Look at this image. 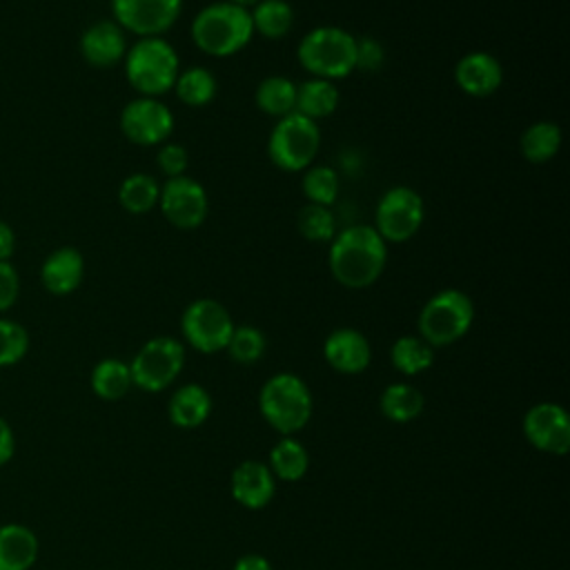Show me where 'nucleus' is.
I'll list each match as a JSON object with an SVG mask.
<instances>
[{"label":"nucleus","instance_id":"obj_1","mask_svg":"<svg viewBox=\"0 0 570 570\" xmlns=\"http://www.w3.org/2000/svg\"><path fill=\"white\" fill-rule=\"evenodd\" d=\"M387 265V243L372 225H350L330 240L327 267L332 278L347 289L374 285Z\"/></svg>","mask_w":570,"mask_h":570},{"label":"nucleus","instance_id":"obj_2","mask_svg":"<svg viewBox=\"0 0 570 570\" xmlns=\"http://www.w3.org/2000/svg\"><path fill=\"white\" fill-rule=\"evenodd\" d=\"M191 40L196 49L212 58H227L243 51L252 38L254 27L249 9L220 0L205 4L191 20Z\"/></svg>","mask_w":570,"mask_h":570},{"label":"nucleus","instance_id":"obj_3","mask_svg":"<svg viewBox=\"0 0 570 570\" xmlns=\"http://www.w3.org/2000/svg\"><path fill=\"white\" fill-rule=\"evenodd\" d=\"M296 58L312 78L334 82L356 69V38L334 24L314 27L301 38Z\"/></svg>","mask_w":570,"mask_h":570},{"label":"nucleus","instance_id":"obj_4","mask_svg":"<svg viewBox=\"0 0 570 570\" xmlns=\"http://www.w3.org/2000/svg\"><path fill=\"white\" fill-rule=\"evenodd\" d=\"M125 76L140 96L160 98L169 89L180 71V58L176 49L163 38H138L125 53Z\"/></svg>","mask_w":570,"mask_h":570},{"label":"nucleus","instance_id":"obj_5","mask_svg":"<svg viewBox=\"0 0 570 570\" xmlns=\"http://www.w3.org/2000/svg\"><path fill=\"white\" fill-rule=\"evenodd\" d=\"M261 416L283 436H294L312 416L314 401L307 383L292 374L278 372L269 376L258 392Z\"/></svg>","mask_w":570,"mask_h":570},{"label":"nucleus","instance_id":"obj_6","mask_svg":"<svg viewBox=\"0 0 570 570\" xmlns=\"http://www.w3.org/2000/svg\"><path fill=\"white\" fill-rule=\"evenodd\" d=\"M474 323L472 298L456 287H445L434 292L421 307L416 327L419 336L436 347H448L463 338Z\"/></svg>","mask_w":570,"mask_h":570},{"label":"nucleus","instance_id":"obj_7","mask_svg":"<svg viewBox=\"0 0 570 570\" xmlns=\"http://www.w3.org/2000/svg\"><path fill=\"white\" fill-rule=\"evenodd\" d=\"M321 149L318 122L292 111L276 120L267 138V156L281 171H303L314 165Z\"/></svg>","mask_w":570,"mask_h":570},{"label":"nucleus","instance_id":"obj_8","mask_svg":"<svg viewBox=\"0 0 570 570\" xmlns=\"http://www.w3.org/2000/svg\"><path fill=\"white\" fill-rule=\"evenodd\" d=\"M425 205L416 189L407 185H394L376 203L374 229L390 245L407 243L423 225Z\"/></svg>","mask_w":570,"mask_h":570},{"label":"nucleus","instance_id":"obj_9","mask_svg":"<svg viewBox=\"0 0 570 570\" xmlns=\"http://www.w3.org/2000/svg\"><path fill=\"white\" fill-rule=\"evenodd\" d=\"M185 365V347L174 336H154L134 354L129 363L131 383L145 392L169 387Z\"/></svg>","mask_w":570,"mask_h":570},{"label":"nucleus","instance_id":"obj_10","mask_svg":"<svg viewBox=\"0 0 570 570\" xmlns=\"http://www.w3.org/2000/svg\"><path fill=\"white\" fill-rule=\"evenodd\" d=\"M234 318L227 307L214 298L191 301L180 316L183 338L203 354L223 352L234 332Z\"/></svg>","mask_w":570,"mask_h":570},{"label":"nucleus","instance_id":"obj_11","mask_svg":"<svg viewBox=\"0 0 570 570\" xmlns=\"http://www.w3.org/2000/svg\"><path fill=\"white\" fill-rule=\"evenodd\" d=\"M160 214L176 229H196L209 214V198L205 187L189 176L167 178L160 185Z\"/></svg>","mask_w":570,"mask_h":570},{"label":"nucleus","instance_id":"obj_12","mask_svg":"<svg viewBox=\"0 0 570 570\" xmlns=\"http://www.w3.org/2000/svg\"><path fill=\"white\" fill-rule=\"evenodd\" d=\"M120 131L129 142L140 147L163 145L174 131V114L158 98L138 96L122 107Z\"/></svg>","mask_w":570,"mask_h":570},{"label":"nucleus","instance_id":"obj_13","mask_svg":"<svg viewBox=\"0 0 570 570\" xmlns=\"http://www.w3.org/2000/svg\"><path fill=\"white\" fill-rule=\"evenodd\" d=\"M109 4L114 22L138 38L163 36L183 11V0H109Z\"/></svg>","mask_w":570,"mask_h":570},{"label":"nucleus","instance_id":"obj_14","mask_svg":"<svg viewBox=\"0 0 570 570\" xmlns=\"http://www.w3.org/2000/svg\"><path fill=\"white\" fill-rule=\"evenodd\" d=\"M523 434L532 448L546 454H566L570 450L568 412L552 401L537 403L523 416Z\"/></svg>","mask_w":570,"mask_h":570},{"label":"nucleus","instance_id":"obj_15","mask_svg":"<svg viewBox=\"0 0 570 570\" xmlns=\"http://www.w3.org/2000/svg\"><path fill=\"white\" fill-rule=\"evenodd\" d=\"M323 356L341 374H361L372 361V347L367 336L356 327H336L325 336Z\"/></svg>","mask_w":570,"mask_h":570},{"label":"nucleus","instance_id":"obj_16","mask_svg":"<svg viewBox=\"0 0 570 570\" xmlns=\"http://www.w3.org/2000/svg\"><path fill=\"white\" fill-rule=\"evenodd\" d=\"M454 82L472 98H488L501 87L503 67L499 58L488 51H470L456 60Z\"/></svg>","mask_w":570,"mask_h":570},{"label":"nucleus","instance_id":"obj_17","mask_svg":"<svg viewBox=\"0 0 570 570\" xmlns=\"http://www.w3.org/2000/svg\"><path fill=\"white\" fill-rule=\"evenodd\" d=\"M229 490L236 503H240L243 508L261 510L274 499L276 479L267 468V463L249 459V461H240L234 468Z\"/></svg>","mask_w":570,"mask_h":570},{"label":"nucleus","instance_id":"obj_18","mask_svg":"<svg viewBox=\"0 0 570 570\" xmlns=\"http://www.w3.org/2000/svg\"><path fill=\"white\" fill-rule=\"evenodd\" d=\"M127 36L114 20H98L89 24L80 36L82 58L98 69L118 65L127 53Z\"/></svg>","mask_w":570,"mask_h":570},{"label":"nucleus","instance_id":"obj_19","mask_svg":"<svg viewBox=\"0 0 570 570\" xmlns=\"http://www.w3.org/2000/svg\"><path fill=\"white\" fill-rule=\"evenodd\" d=\"M85 276V258L76 247H58L53 249L42 267L40 283L53 296H67L82 283Z\"/></svg>","mask_w":570,"mask_h":570},{"label":"nucleus","instance_id":"obj_20","mask_svg":"<svg viewBox=\"0 0 570 570\" xmlns=\"http://www.w3.org/2000/svg\"><path fill=\"white\" fill-rule=\"evenodd\" d=\"M209 412H212V396L198 383L180 385L167 403L169 421L183 430H194V428L203 425L207 421Z\"/></svg>","mask_w":570,"mask_h":570},{"label":"nucleus","instance_id":"obj_21","mask_svg":"<svg viewBox=\"0 0 570 570\" xmlns=\"http://www.w3.org/2000/svg\"><path fill=\"white\" fill-rule=\"evenodd\" d=\"M38 559L33 530L20 523L0 525V570H29Z\"/></svg>","mask_w":570,"mask_h":570},{"label":"nucleus","instance_id":"obj_22","mask_svg":"<svg viewBox=\"0 0 570 570\" xmlns=\"http://www.w3.org/2000/svg\"><path fill=\"white\" fill-rule=\"evenodd\" d=\"M341 102V91L336 82L323 78H309L296 85V107L294 111L318 122L336 111Z\"/></svg>","mask_w":570,"mask_h":570},{"label":"nucleus","instance_id":"obj_23","mask_svg":"<svg viewBox=\"0 0 570 570\" xmlns=\"http://www.w3.org/2000/svg\"><path fill=\"white\" fill-rule=\"evenodd\" d=\"M519 149L528 163L541 165L552 160L561 149V127L552 120H537L528 125L519 138Z\"/></svg>","mask_w":570,"mask_h":570},{"label":"nucleus","instance_id":"obj_24","mask_svg":"<svg viewBox=\"0 0 570 570\" xmlns=\"http://www.w3.org/2000/svg\"><path fill=\"white\" fill-rule=\"evenodd\" d=\"M254 33L267 40H281L294 24V9L287 0H261L249 9Z\"/></svg>","mask_w":570,"mask_h":570},{"label":"nucleus","instance_id":"obj_25","mask_svg":"<svg viewBox=\"0 0 570 570\" xmlns=\"http://www.w3.org/2000/svg\"><path fill=\"white\" fill-rule=\"evenodd\" d=\"M379 405H381V412L385 419H390L394 423H407L423 412L425 399L419 387L399 381V383H390L381 392Z\"/></svg>","mask_w":570,"mask_h":570},{"label":"nucleus","instance_id":"obj_26","mask_svg":"<svg viewBox=\"0 0 570 570\" xmlns=\"http://www.w3.org/2000/svg\"><path fill=\"white\" fill-rule=\"evenodd\" d=\"M256 107L272 118H283L296 107V82L285 76H267L258 82L254 94Z\"/></svg>","mask_w":570,"mask_h":570},{"label":"nucleus","instance_id":"obj_27","mask_svg":"<svg viewBox=\"0 0 570 570\" xmlns=\"http://www.w3.org/2000/svg\"><path fill=\"white\" fill-rule=\"evenodd\" d=\"M390 361L396 372L414 376L434 363V347L428 345L419 334H405L392 343Z\"/></svg>","mask_w":570,"mask_h":570},{"label":"nucleus","instance_id":"obj_28","mask_svg":"<svg viewBox=\"0 0 570 570\" xmlns=\"http://www.w3.org/2000/svg\"><path fill=\"white\" fill-rule=\"evenodd\" d=\"M267 468L272 470L274 479L298 481V479L305 476V472L309 468V454H307V450L303 448V443L298 439L283 436L272 448Z\"/></svg>","mask_w":570,"mask_h":570},{"label":"nucleus","instance_id":"obj_29","mask_svg":"<svg viewBox=\"0 0 570 570\" xmlns=\"http://www.w3.org/2000/svg\"><path fill=\"white\" fill-rule=\"evenodd\" d=\"M91 390L96 396L105 399V401H118L122 399L131 383V372H129V363L120 361V358H102L94 365L91 370Z\"/></svg>","mask_w":570,"mask_h":570},{"label":"nucleus","instance_id":"obj_30","mask_svg":"<svg viewBox=\"0 0 570 570\" xmlns=\"http://www.w3.org/2000/svg\"><path fill=\"white\" fill-rule=\"evenodd\" d=\"M160 185L154 176L136 171L129 174L118 187V203L129 214H147L158 207Z\"/></svg>","mask_w":570,"mask_h":570},{"label":"nucleus","instance_id":"obj_31","mask_svg":"<svg viewBox=\"0 0 570 570\" xmlns=\"http://www.w3.org/2000/svg\"><path fill=\"white\" fill-rule=\"evenodd\" d=\"M216 76L205 67H187L178 71V78L174 82V91L178 100L187 107H205L216 96Z\"/></svg>","mask_w":570,"mask_h":570},{"label":"nucleus","instance_id":"obj_32","mask_svg":"<svg viewBox=\"0 0 570 570\" xmlns=\"http://www.w3.org/2000/svg\"><path fill=\"white\" fill-rule=\"evenodd\" d=\"M296 227H298L301 236L309 243H330L338 232L332 209L325 205H314V203H307L298 209Z\"/></svg>","mask_w":570,"mask_h":570},{"label":"nucleus","instance_id":"obj_33","mask_svg":"<svg viewBox=\"0 0 570 570\" xmlns=\"http://www.w3.org/2000/svg\"><path fill=\"white\" fill-rule=\"evenodd\" d=\"M301 191L307 203L330 207L338 196V174L330 165H309L303 171Z\"/></svg>","mask_w":570,"mask_h":570},{"label":"nucleus","instance_id":"obj_34","mask_svg":"<svg viewBox=\"0 0 570 570\" xmlns=\"http://www.w3.org/2000/svg\"><path fill=\"white\" fill-rule=\"evenodd\" d=\"M265 347H267V338L258 327L236 325L225 350L232 356V361L240 365H252L261 361V356L265 354Z\"/></svg>","mask_w":570,"mask_h":570},{"label":"nucleus","instance_id":"obj_35","mask_svg":"<svg viewBox=\"0 0 570 570\" xmlns=\"http://www.w3.org/2000/svg\"><path fill=\"white\" fill-rule=\"evenodd\" d=\"M29 350V332L11 318H0V367L16 365Z\"/></svg>","mask_w":570,"mask_h":570},{"label":"nucleus","instance_id":"obj_36","mask_svg":"<svg viewBox=\"0 0 570 570\" xmlns=\"http://www.w3.org/2000/svg\"><path fill=\"white\" fill-rule=\"evenodd\" d=\"M156 165L167 178L185 176L187 165H189V154L183 145L178 142H163L156 151Z\"/></svg>","mask_w":570,"mask_h":570},{"label":"nucleus","instance_id":"obj_37","mask_svg":"<svg viewBox=\"0 0 570 570\" xmlns=\"http://www.w3.org/2000/svg\"><path fill=\"white\" fill-rule=\"evenodd\" d=\"M385 60L383 45L372 36L356 38V69L361 71H376Z\"/></svg>","mask_w":570,"mask_h":570},{"label":"nucleus","instance_id":"obj_38","mask_svg":"<svg viewBox=\"0 0 570 570\" xmlns=\"http://www.w3.org/2000/svg\"><path fill=\"white\" fill-rule=\"evenodd\" d=\"M20 292V278L9 261H0V312L9 309Z\"/></svg>","mask_w":570,"mask_h":570},{"label":"nucleus","instance_id":"obj_39","mask_svg":"<svg viewBox=\"0 0 570 570\" xmlns=\"http://www.w3.org/2000/svg\"><path fill=\"white\" fill-rule=\"evenodd\" d=\"M16 450V439H13V430L11 425L0 416V465H4Z\"/></svg>","mask_w":570,"mask_h":570},{"label":"nucleus","instance_id":"obj_40","mask_svg":"<svg viewBox=\"0 0 570 570\" xmlns=\"http://www.w3.org/2000/svg\"><path fill=\"white\" fill-rule=\"evenodd\" d=\"M234 570H274V568H272V563L263 554L249 552V554H243V557L236 559Z\"/></svg>","mask_w":570,"mask_h":570},{"label":"nucleus","instance_id":"obj_41","mask_svg":"<svg viewBox=\"0 0 570 570\" xmlns=\"http://www.w3.org/2000/svg\"><path fill=\"white\" fill-rule=\"evenodd\" d=\"M13 249H16V234L4 220H0V261H9Z\"/></svg>","mask_w":570,"mask_h":570},{"label":"nucleus","instance_id":"obj_42","mask_svg":"<svg viewBox=\"0 0 570 570\" xmlns=\"http://www.w3.org/2000/svg\"><path fill=\"white\" fill-rule=\"evenodd\" d=\"M227 2H234V4H238V7H243V9H252L256 2H261V0H227Z\"/></svg>","mask_w":570,"mask_h":570}]
</instances>
